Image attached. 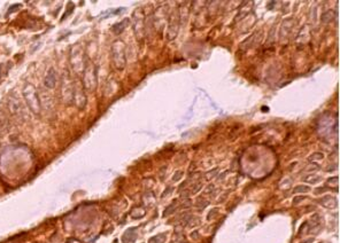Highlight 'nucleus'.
Wrapping results in <instances>:
<instances>
[{
    "label": "nucleus",
    "instance_id": "nucleus-5",
    "mask_svg": "<svg viewBox=\"0 0 340 243\" xmlns=\"http://www.w3.org/2000/svg\"><path fill=\"white\" fill-rule=\"evenodd\" d=\"M0 76H1V65H0Z\"/></svg>",
    "mask_w": 340,
    "mask_h": 243
},
{
    "label": "nucleus",
    "instance_id": "nucleus-6",
    "mask_svg": "<svg viewBox=\"0 0 340 243\" xmlns=\"http://www.w3.org/2000/svg\"><path fill=\"white\" fill-rule=\"evenodd\" d=\"M114 243H117V241H114Z\"/></svg>",
    "mask_w": 340,
    "mask_h": 243
},
{
    "label": "nucleus",
    "instance_id": "nucleus-4",
    "mask_svg": "<svg viewBox=\"0 0 340 243\" xmlns=\"http://www.w3.org/2000/svg\"><path fill=\"white\" fill-rule=\"evenodd\" d=\"M69 6H70V7L68 8V9H67V12L64 13V15H63V17H62V20L64 19V17H67V16H68V15L71 13V10H72V4H69Z\"/></svg>",
    "mask_w": 340,
    "mask_h": 243
},
{
    "label": "nucleus",
    "instance_id": "nucleus-1",
    "mask_svg": "<svg viewBox=\"0 0 340 243\" xmlns=\"http://www.w3.org/2000/svg\"><path fill=\"white\" fill-rule=\"evenodd\" d=\"M23 95H24L25 100H27L29 109L32 111L34 114H38L40 111V103H39L38 95H37L35 87L31 84H28L25 86V88L23 90Z\"/></svg>",
    "mask_w": 340,
    "mask_h": 243
},
{
    "label": "nucleus",
    "instance_id": "nucleus-2",
    "mask_svg": "<svg viewBox=\"0 0 340 243\" xmlns=\"http://www.w3.org/2000/svg\"><path fill=\"white\" fill-rule=\"evenodd\" d=\"M56 84V74L54 69H49L45 77V86L47 88H54Z\"/></svg>",
    "mask_w": 340,
    "mask_h": 243
},
{
    "label": "nucleus",
    "instance_id": "nucleus-3",
    "mask_svg": "<svg viewBox=\"0 0 340 243\" xmlns=\"http://www.w3.org/2000/svg\"><path fill=\"white\" fill-rule=\"evenodd\" d=\"M19 8H20V5H14V6H13V7L10 8V9H8V12H7V15L12 14V13H13V12H15V10H17V9H19Z\"/></svg>",
    "mask_w": 340,
    "mask_h": 243
}]
</instances>
